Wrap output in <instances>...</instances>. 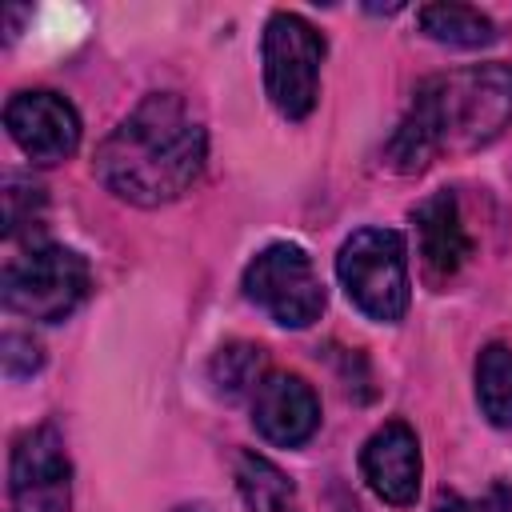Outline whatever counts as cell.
Masks as SVG:
<instances>
[{"label":"cell","mask_w":512,"mask_h":512,"mask_svg":"<svg viewBox=\"0 0 512 512\" xmlns=\"http://www.w3.org/2000/svg\"><path fill=\"white\" fill-rule=\"evenodd\" d=\"M208 156L204 124L176 92L144 96L96 148V180L128 204L156 208L184 196Z\"/></svg>","instance_id":"cell-1"},{"label":"cell","mask_w":512,"mask_h":512,"mask_svg":"<svg viewBox=\"0 0 512 512\" xmlns=\"http://www.w3.org/2000/svg\"><path fill=\"white\" fill-rule=\"evenodd\" d=\"M512 120V68L472 64L428 76L396 124L384 160L396 172H424L440 152H472L492 144Z\"/></svg>","instance_id":"cell-2"},{"label":"cell","mask_w":512,"mask_h":512,"mask_svg":"<svg viewBox=\"0 0 512 512\" xmlns=\"http://www.w3.org/2000/svg\"><path fill=\"white\" fill-rule=\"evenodd\" d=\"M336 276L348 300L380 324L408 312V248L396 228H360L336 252Z\"/></svg>","instance_id":"cell-3"},{"label":"cell","mask_w":512,"mask_h":512,"mask_svg":"<svg viewBox=\"0 0 512 512\" xmlns=\"http://www.w3.org/2000/svg\"><path fill=\"white\" fill-rule=\"evenodd\" d=\"M264 88L280 116L304 120L320 96V60L324 36L296 12H272L260 40Z\"/></svg>","instance_id":"cell-4"},{"label":"cell","mask_w":512,"mask_h":512,"mask_svg":"<svg viewBox=\"0 0 512 512\" xmlns=\"http://www.w3.org/2000/svg\"><path fill=\"white\" fill-rule=\"evenodd\" d=\"M84 292H88V264L80 252L60 244H44L16 256L0 280L4 308L44 324L64 320L84 300Z\"/></svg>","instance_id":"cell-5"},{"label":"cell","mask_w":512,"mask_h":512,"mask_svg":"<svg viewBox=\"0 0 512 512\" xmlns=\"http://www.w3.org/2000/svg\"><path fill=\"white\" fill-rule=\"evenodd\" d=\"M244 296L284 328H308L324 312V284L300 244H268L244 268Z\"/></svg>","instance_id":"cell-6"},{"label":"cell","mask_w":512,"mask_h":512,"mask_svg":"<svg viewBox=\"0 0 512 512\" xmlns=\"http://www.w3.org/2000/svg\"><path fill=\"white\" fill-rule=\"evenodd\" d=\"M12 512H68L72 508V464L52 424L28 428L12 444L8 460Z\"/></svg>","instance_id":"cell-7"},{"label":"cell","mask_w":512,"mask_h":512,"mask_svg":"<svg viewBox=\"0 0 512 512\" xmlns=\"http://www.w3.org/2000/svg\"><path fill=\"white\" fill-rule=\"evenodd\" d=\"M4 128L32 164H60L80 148L76 108L60 92H48V88L16 92L4 104Z\"/></svg>","instance_id":"cell-8"},{"label":"cell","mask_w":512,"mask_h":512,"mask_svg":"<svg viewBox=\"0 0 512 512\" xmlns=\"http://www.w3.org/2000/svg\"><path fill=\"white\" fill-rule=\"evenodd\" d=\"M252 424L280 448L304 444L320 428V400L296 372H268L252 392Z\"/></svg>","instance_id":"cell-9"},{"label":"cell","mask_w":512,"mask_h":512,"mask_svg":"<svg viewBox=\"0 0 512 512\" xmlns=\"http://www.w3.org/2000/svg\"><path fill=\"white\" fill-rule=\"evenodd\" d=\"M360 472L384 504H412L420 492V440L404 420H388L360 448Z\"/></svg>","instance_id":"cell-10"},{"label":"cell","mask_w":512,"mask_h":512,"mask_svg":"<svg viewBox=\"0 0 512 512\" xmlns=\"http://www.w3.org/2000/svg\"><path fill=\"white\" fill-rule=\"evenodd\" d=\"M412 220H416L420 260H424L428 276H436V280L456 276L460 264H464L468 252H472V240H468V232H464L456 196H452L448 188L424 196V200L412 208Z\"/></svg>","instance_id":"cell-11"},{"label":"cell","mask_w":512,"mask_h":512,"mask_svg":"<svg viewBox=\"0 0 512 512\" xmlns=\"http://www.w3.org/2000/svg\"><path fill=\"white\" fill-rule=\"evenodd\" d=\"M416 20L428 40L448 48H484L496 40V24L472 4H424Z\"/></svg>","instance_id":"cell-12"},{"label":"cell","mask_w":512,"mask_h":512,"mask_svg":"<svg viewBox=\"0 0 512 512\" xmlns=\"http://www.w3.org/2000/svg\"><path fill=\"white\" fill-rule=\"evenodd\" d=\"M236 484H240V496H244L248 512H300L292 480L268 456L244 452L240 464H236Z\"/></svg>","instance_id":"cell-13"},{"label":"cell","mask_w":512,"mask_h":512,"mask_svg":"<svg viewBox=\"0 0 512 512\" xmlns=\"http://www.w3.org/2000/svg\"><path fill=\"white\" fill-rule=\"evenodd\" d=\"M476 404L488 424L512 428V348L484 344L476 356Z\"/></svg>","instance_id":"cell-14"},{"label":"cell","mask_w":512,"mask_h":512,"mask_svg":"<svg viewBox=\"0 0 512 512\" xmlns=\"http://www.w3.org/2000/svg\"><path fill=\"white\" fill-rule=\"evenodd\" d=\"M208 376H212V384H216L220 396L256 392V384L268 376V372H264V348H260V344H248V340H232V344H224V348L212 356Z\"/></svg>","instance_id":"cell-15"},{"label":"cell","mask_w":512,"mask_h":512,"mask_svg":"<svg viewBox=\"0 0 512 512\" xmlns=\"http://www.w3.org/2000/svg\"><path fill=\"white\" fill-rule=\"evenodd\" d=\"M40 216H44V188L20 176H8L4 180V232L20 236L28 228H40Z\"/></svg>","instance_id":"cell-16"},{"label":"cell","mask_w":512,"mask_h":512,"mask_svg":"<svg viewBox=\"0 0 512 512\" xmlns=\"http://www.w3.org/2000/svg\"><path fill=\"white\" fill-rule=\"evenodd\" d=\"M0 360L8 376H32L44 364V348L40 340H32L28 332H4L0 340Z\"/></svg>","instance_id":"cell-17"},{"label":"cell","mask_w":512,"mask_h":512,"mask_svg":"<svg viewBox=\"0 0 512 512\" xmlns=\"http://www.w3.org/2000/svg\"><path fill=\"white\" fill-rule=\"evenodd\" d=\"M476 512H512V488L508 484H492L484 492V500L476 504Z\"/></svg>","instance_id":"cell-18"},{"label":"cell","mask_w":512,"mask_h":512,"mask_svg":"<svg viewBox=\"0 0 512 512\" xmlns=\"http://www.w3.org/2000/svg\"><path fill=\"white\" fill-rule=\"evenodd\" d=\"M432 512H472V508H468L456 492H440V496H436V504H432Z\"/></svg>","instance_id":"cell-19"}]
</instances>
